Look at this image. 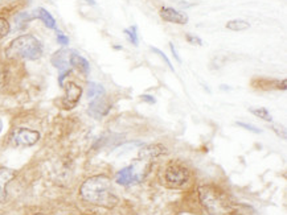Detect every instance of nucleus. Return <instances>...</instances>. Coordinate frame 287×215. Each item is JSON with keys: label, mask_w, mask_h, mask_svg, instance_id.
Segmentation results:
<instances>
[{"label": "nucleus", "mask_w": 287, "mask_h": 215, "mask_svg": "<svg viewBox=\"0 0 287 215\" xmlns=\"http://www.w3.org/2000/svg\"><path fill=\"white\" fill-rule=\"evenodd\" d=\"M83 201L102 207L117 206L118 197L114 194L111 180L107 176H93L87 178L79 188Z\"/></svg>", "instance_id": "1"}, {"label": "nucleus", "mask_w": 287, "mask_h": 215, "mask_svg": "<svg viewBox=\"0 0 287 215\" xmlns=\"http://www.w3.org/2000/svg\"><path fill=\"white\" fill-rule=\"evenodd\" d=\"M43 44L35 36L23 35L12 40L5 49V56L12 60L35 61L43 56Z\"/></svg>", "instance_id": "2"}, {"label": "nucleus", "mask_w": 287, "mask_h": 215, "mask_svg": "<svg viewBox=\"0 0 287 215\" xmlns=\"http://www.w3.org/2000/svg\"><path fill=\"white\" fill-rule=\"evenodd\" d=\"M201 203L212 215H222L229 210V202L222 191L213 185L200 186L199 189Z\"/></svg>", "instance_id": "3"}, {"label": "nucleus", "mask_w": 287, "mask_h": 215, "mask_svg": "<svg viewBox=\"0 0 287 215\" xmlns=\"http://www.w3.org/2000/svg\"><path fill=\"white\" fill-rule=\"evenodd\" d=\"M148 170H150V161L146 160H135L134 163L126 167V168L121 169L115 176V181L119 185L129 186L132 184H139L144 180V177L147 176Z\"/></svg>", "instance_id": "4"}, {"label": "nucleus", "mask_w": 287, "mask_h": 215, "mask_svg": "<svg viewBox=\"0 0 287 215\" xmlns=\"http://www.w3.org/2000/svg\"><path fill=\"white\" fill-rule=\"evenodd\" d=\"M165 181L172 188H182L189 180V170L182 164H171L165 169Z\"/></svg>", "instance_id": "5"}, {"label": "nucleus", "mask_w": 287, "mask_h": 215, "mask_svg": "<svg viewBox=\"0 0 287 215\" xmlns=\"http://www.w3.org/2000/svg\"><path fill=\"white\" fill-rule=\"evenodd\" d=\"M39 140V132L29 128H16L11 135V143L16 146H32Z\"/></svg>", "instance_id": "6"}, {"label": "nucleus", "mask_w": 287, "mask_h": 215, "mask_svg": "<svg viewBox=\"0 0 287 215\" xmlns=\"http://www.w3.org/2000/svg\"><path fill=\"white\" fill-rule=\"evenodd\" d=\"M81 95H82V89L74 82H68L65 85V96L62 99V107L65 110L74 108L79 102Z\"/></svg>", "instance_id": "7"}, {"label": "nucleus", "mask_w": 287, "mask_h": 215, "mask_svg": "<svg viewBox=\"0 0 287 215\" xmlns=\"http://www.w3.org/2000/svg\"><path fill=\"white\" fill-rule=\"evenodd\" d=\"M69 58H70L69 52H68V50H64V49L56 52L52 57L53 66L60 70V77H58V83H60V86H62V81H64L65 75H68V74L70 73Z\"/></svg>", "instance_id": "8"}, {"label": "nucleus", "mask_w": 287, "mask_h": 215, "mask_svg": "<svg viewBox=\"0 0 287 215\" xmlns=\"http://www.w3.org/2000/svg\"><path fill=\"white\" fill-rule=\"evenodd\" d=\"M110 108H111V106L107 103V100L98 96V98H94V100L90 103L87 114L94 118V119H101V118L106 117L109 114Z\"/></svg>", "instance_id": "9"}, {"label": "nucleus", "mask_w": 287, "mask_h": 215, "mask_svg": "<svg viewBox=\"0 0 287 215\" xmlns=\"http://www.w3.org/2000/svg\"><path fill=\"white\" fill-rule=\"evenodd\" d=\"M160 16L163 20L168 23H175V24H187L188 23V16L185 13H182L176 11L174 8H170V7H164V8L160 9Z\"/></svg>", "instance_id": "10"}, {"label": "nucleus", "mask_w": 287, "mask_h": 215, "mask_svg": "<svg viewBox=\"0 0 287 215\" xmlns=\"http://www.w3.org/2000/svg\"><path fill=\"white\" fill-rule=\"evenodd\" d=\"M167 153V148L161 144H151L142 148L139 151V159L146 160V161H151V160L157 159L159 156L165 155Z\"/></svg>", "instance_id": "11"}, {"label": "nucleus", "mask_w": 287, "mask_h": 215, "mask_svg": "<svg viewBox=\"0 0 287 215\" xmlns=\"http://www.w3.org/2000/svg\"><path fill=\"white\" fill-rule=\"evenodd\" d=\"M16 176V172L8 168H0V203L7 199V185Z\"/></svg>", "instance_id": "12"}, {"label": "nucleus", "mask_w": 287, "mask_h": 215, "mask_svg": "<svg viewBox=\"0 0 287 215\" xmlns=\"http://www.w3.org/2000/svg\"><path fill=\"white\" fill-rule=\"evenodd\" d=\"M70 66H73L77 70H79L81 73L87 74L89 73V70H90V65L87 62L82 56H79V54H76V53H72V56L69 58Z\"/></svg>", "instance_id": "13"}, {"label": "nucleus", "mask_w": 287, "mask_h": 215, "mask_svg": "<svg viewBox=\"0 0 287 215\" xmlns=\"http://www.w3.org/2000/svg\"><path fill=\"white\" fill-rule=\"evenodd\" d=\"M33 18H39L45 25L48 26V28H51V29H56V20L53 19L52 15H51L47 9L44 8L36 9Z\"/></svg>", "instance_id": "14"}, {"label": "nucleus", "mask_w": 287, "mask_h": 215, "mask_svg": "<svg viewBox=\"0 0 287 215\" xmlns=\"http://www.w3.org/2000/svg\"><path fill=\"white\" fill-rule=\"evenodd\" d=\"M226 28L231 30H235V32H241V30H246L250 28V24H249L246 20H241V19H235V20H231L226 24Z\"/></svg>", "instance_id": "15"}, {"label": "nucleus", "mask_w": 287, "mask_h": 215, "mask_svg": "<svg viewBox=\"0 0 287 215\" xmlns=\"http://www.w3.org/2000/svg\"><path fill=\"white\" fill-rule=\"evenodd\" d=\"M104 94V89L102 85H100V83H94V82H92V83H89V89H87V96L89 98H98V96H102V95Z\"/></svg>", "instance_id": "16"}, {"label": "nucleus", "mask_w": 287, "mask_h": 215, "mask_svg": "<svg viewBox=\"0 0 287 215\" xmlns=\"http://www.w3.org/2000/svg\"><path fill=\"white\" fill-rule=\"evenodd\" d=\"M250 112H252L253 115H256L260 119H263L266 121H271L273 120V118L270 115V112L267 111V108L260 107V108H250Z\"/></svg>", "instance_id": "17"}, {"label": "nucleus", "mask_w": 287, "mask_h": 215, "mask_svg": "<svg viewBox=\"0 0 287 215\" xmlns=\"http://www.w3.org/2000/svg\"><path fill=\"white\" fill-rule=\"evenodd\" d=\"M136 26H130V28H127L125 29V35L127 36V40L130 41L132 45L135 47H138V44H139V39H138V32H136Z\"/></svg>", "instance_id": "18"}, {"label": "nucleus", "mask_w": 287, "mask_h": 215, "mask_svg": "<svg viewBox=\"0 0 287 215\" xmlns=\"http://www.w3.org/2000/svg\"><path fill=\"white\" fill-rule=\"evenodd\" d=\"M9 33V24L4 18L0 16V41Z\"/></svg>", "instance_id": "19"}, {"label": "nucleus", "mask_w": 287, "mask_h": 215, "mask_svg": "<svg viewBox=\"0 0 287 215\" xmlns=\"http://www.w3.org/2000/svg\"><path fill=\"white\" fill-rule=\"evenodd\" d=\"M32 19H33V15H29V13L23 12L15 18V22L18 23L19 26H22V25H24V24H26V23L29 22V20H32Z\"/></svg>", "instance_id": "20"}, {"label": "nucleus", "mask_w": 287, "mask_h": 215, "mask_svg": "<svg viewBox=\"0 0 287 215\" xmlns=\"http://www.w3.org/2000/svg\"><path fill=\"white\" fill-rule=\"evenodd\" d=\"M151 50H153V52L157 53V54H159V56H160L161 60H164V62H165V64H167V66H168V68H170L171 72H175L174 66H172V64H171V61L168 60V57L165 56L164 53L161 52V50H159V49H157V48H151Z\"/></svg>", "instance_id": "21"}, {"label": "nucleus", "mask_w": 287, "mask_h": 215, "mask_svg": "<svg viewBox=\"0 0 287 215\" xmlns=\"http://www.w3.org/2000/svg\"><path fill=\"white\" fill-rule=\"evenodd\" d=\"M185 39H187L188 43L192 44V45H203V41H201L200 37H197V36L187 35L185 36Z\"/></svg>", "instance_id": "22"}, {"label": "nucleus", "mask_w": 287, "mask_h": 215, "mask_svg": "<svg viewBox=\"0 0 287 215\" xmlns=\"http://www.w3.org/2000/svg\"><path fill=\"white\" fill-rule=\"evenodd\" d=\"M237 125H239V127H242V128H246L249 129V131H252V132H254V134H261V129H258L257 127H254V125L252 124H246V123H237Z\"/></svg>", "instance_id": "23"}, {"label": "nucleus", "mask_w": 287, "mask_h": 215, "mask_svg": "<svg viewBox=\"0 0 287 215\" xmlns=\"http://www.w3.org/2000/svg\"><path fill=\"white\" fill-rule=\"evenodd\" d=\"M57 43L60 44V45H62V47H66V45L69 44V39H68L65 35H62V33L58 32V35H57Z\"/></svg>", "instance_id": "24"}, {"label": "nucleus", "mask_w": 287, "mask_h": 215, "mask_svg": "<svg viewBox=\"0 0 287 215\" xmlns=\"http://www.w3.org/2000/svg\"><path fill=\"white\" fill-rule=\"evenodd\" d=\"M140 98L143 99L144 102H147V103H150V104H154L155 102H157V99L154 98V96H151V95H142Z\"/></svg>", "instance_id": "25"}, {"label": "nucleus", "mask_w": 287, "mask_h": 215, "mask_svg": "<svg viewBox=\"0 0 287 215\" xmlns=\"http://www.w3.org/2000/svg\"><path fill=\"white\" fill-rule=\"evenodd\" d=\"M170 48H171V52H172V54H174V57H175V58H176V61H178V62H182V58H180V57L178 56V52H176V49H175L174 44L170 43Z\"/></svg>", "instance_id": "26"}, {"label": "nucleus", "mask_w": 287, "mask_h": 215, "mask_svg": "<svg viewBox=\"0 0 287 215\" xmlns=\"http://www.w3.org/2000/svg\"><path fill=\"white\" fill-rule=\"evenodd\" d=\"M3 77H4V72H3V68H1V65H0V85H1Z\"/></svg>", "instance_id": "27"}, {"label": "nucleus", "mask_w": 287, "mask_h": 215, "mask_svg": "<svg viewBox=\"0 0 287 215\" xmlns=\"http://www.w3.org/2000/svg\"><path fill=\"white\" fill-rule=\"evenodd\" d=\"M1 129H3V121L0 120V132H1Z\"/></svg>", "instance_id": "28"}, {"label": "nucleus", "mask_w": 287, "mask_h": 215, "mask_svg": "<svg viewBox=\"0 0 287 215\" xmlns=\"http://www.w3.org/2000/svg\"><path fill=\"white\" fill-rule=\"evenodd\" d=\"M35 215H45V214H35Z\"/></svg>", "instance_id": "29"}]
</instances>
